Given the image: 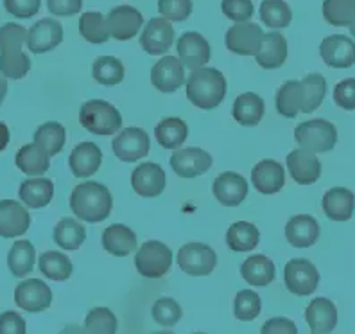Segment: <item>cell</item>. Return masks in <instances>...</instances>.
<instances>
[{"label":"cell","mask_w":355,"mask_h":334,"mask_svg":"<svg viewBox=\"0 0 355 334\" xmlns=\"http://www.w3.org/2000/svg\"><path fill=\"white\" fill-rule=\"evenodd\" d=\"M70 208L81 222L101 223L112 214V192L103 183L83 182L70 194Z\"/></svg>","instance_id":"6da1fadb"},{"label":"cell","mask_w":355,"mask_h":334,"mask_svg":"<svg viewBox=\"0 0 355 334\" xmlns=\"http://www.w3.org/2000/svg\"><path fill=\"white\" fill-rule=\"evenodd\" d=\"M187 83V97L200 110H214L225 101L226 79L223 72L217 69H196L192 74L185 79Z\"/></svg>","instance_id":"7a4b0ae2"},{"label":"cell","mask_w":355,"mask_h":334,"mask_svg":"<svg viewBox=\"0 0 355 334\" xmlns=\"http://www.w3.org/2000/svg\"><path fill=\"white\" fill-rule=\"evenodd\" d=\"M79 122L85 130L94 135L108 137L122 128V115L113 104L103 99H92L79 110Z\"/></svg>","instance_id":"3957f363"},{"label":"cell","mask_w":355,"mask_h":334,"mask_svg":"<svg viewBox=\"0 0 355 334\" xmlns=\"http://www.w3.org/2000/svg\"><path fill=\"white\" fill-rule=\"evenodd\" d=\"M295 139L302 149L311 153H327L338 142V130L325 119H312L298 124Z\"/></svg>","instance_id":"277c9868"},{"label":"cell","mask_w":355,"mask_h":334,"mask_svg":"<svg viewBox=\"0 0 355 334\" xmlns=\"http://www.w3.org/2000/svg\"><path fill=\"white\" fill-rule=\"evenodd\" d=\"M173 252L160 241H146L135 256V266L146 278H160L171 269Z\"/></svg>","instance_id":"5b68a950"},{"label":"cell","mask_w":355,"mask_h":334,"mask_svg":"<svg viewBox=\"0 0 355 334\" xmlns=\"http://www.w3.org/2000/svg\"><path fill=\"white\" fill-rule=\"evenodd\" d=\"M284 283L289 293L307 297L314 293L320 284V272L307 259H291L284 269Z\"/></svg>","instance_id":"8992f818"},{"label":"cell","mask_w":355,"mask_h":334,"mask_svg":"<svg viewBox=\"0 0 355 334\" xmlns=\"http://www.w3.org/2000/svg\"><path fill=\"white\" fill-rule=\"evenodd\" d=\"M217 256L203 243H189L178 252V266L192 277H207L216 269Z\"/></svg>","instance_id":"52a82bcc"},{"label":"cell","mask_w":355,"mask_h":334,"mask_svg":"<svg viewBox=\"0 0 355 334\" xmlns=\"http://www.w3.org/2000/svg\"><path fill=\"white\" fill-rule=\"evenodd\" d=\"M151 140L149 135L142 128H124L121 133L113 139L112 149L119 160L122 162H137L144 156H148Z\"/></svg>","instance_id":"ba28073f"},{"label":"cell","mask_w":355,"mask_h":334,"mask_svg":"<svg viewBox=\"0 0 355 334\" xmlns=\"http://www.w3.org/2000/svg\"><path fill=\"white\" fill-rule=\"evenodd\" d=\"M176 51L178 56H180L178 60L182 61L183 67L191 70L201 69L203 65H207L210 61V56H212L210 44L207 42V38L200 33H196V31L183 33L182 38L178 40Z\"/></svg>","instance_id":"9c48e42d"},{"label":"cell","mask_w":355,"mask_h":334,"mask_svg":"<svg viewBox=\"0 0 355 334\" xmlns=\"http://www.w3.org/2000/svg\"><path fill=\"white\" fill-rule=\"evenodd\" d=\"M212 156L201 148L176 149L171 156V167L182 178H198L212 167Z\"/></svg>","instance_id":"30bf717a"},{"label":"cell","mask_w":355,"mask_h":334,"mask_svg":"<svg viewBox=\"0 0 355 334\" xmlns=\"http://www.w3.org/2000/svg\"><path fill=\"white\" fill-rule=\"evenodd\" d=\"M15 302L27 312H42L51 308L52 291L44 281L27 278L15 290Z\"/></svg>","instance_id":"8fae6325"},{"label":"cell","mask_w":355,"mask_h":334,"mask_svg":"<svg viewBox=\"0 0 355 334\" xmlns=\"http://www.w3.org/2000/svg\"><path fill=\"white\" fill-rule=\"evenodd\" d=\"M262 29L253 22H237L226 33V49L239 56H255L262 40Z\"/></svg>","instance_id":"7c38bea8"},{"label":"cell","mask_w":355,"mask_h":334,"mask_svg":"<svg viewBox=\"0 0 355 334\" xmlns=\"http://www.w3.org/2000/svg\"><path fill=\"white\" fill-rule=\"evenodd\" d=\"M144 24V17L139 9L131 6H119L112 9L106 17V26H108L110 36H113L119 42L135 38L139 35L140 27Z\"/></svg>","instance_id":"4fadbf2b"},{"label":"cell","mask_w":355,"mask_h":334,"mask_svg":"<svg viewBox=\"0 0 355 334\" xmlns=\"http://www.w3.org/2000/svg\"><path fill=\"white\" fill-rule=\"evenodd\" d=\"M61 42H63V27L52 18H44L27 31L26 44L35 54H45L56 49Z\"/></svg>","instance_id":"5bb4252c"},{"label":"cell","mask_w":355,"mask_h":334,"mask_svg":"<svg viewBox=\"0 0 355 334\" xmlns=\"http://www.w3.org/2000/svg\"><path fill=\"white\" fill-rule=\"evenodd\" d=\"M320 54L332 69H348L355 65V42L348 36L330 35L321 42Z\"/></svg>","instance_id":"9a60e30c"},{"label":"cell","mask_w":355,"mask_h":334,"mask_svg":"<svg viewBox=\"0 0 355 334\" xmlns=\"http://www.w3.org/2000/svg\"><path fill=\"white\" fill-rule=\"evenodd\" d=\"M174 42V27L167 18H151L144 27L140 45L151 56H160L169 51Z\"/></svg>","instance_id":"2e32d148"},{"label":"cell","mask_w":355,"mask_h":334,"mask_svg":"<svg viewBox=\"0 0 355 334\" xmlns=\"http://www.w3.org/2000/svg\"><path fill=\"white\" fill-rule=\"evenodd\" d=\"M167 183V176L165 171L160 165L155 162H146L140 164L139 167H135L131 173V185H133L135 192L142 198H156L160 196Z\"/></svg>","instance_id":"e0dca14e"},{"label":"cell","mask_w":355,"mask_h":334,"mask_svg":"<svg viewBox=\"0 0 355 334\" xmlns=\"http://www.w3.org/2000/svg\"><path fill=\"white\" fill-rule=\"evenodd\" d=\"M185 67L178 58L165 56L155 63L151 70V83L156 90L173 94L185 83Z\"/></svg>","instance_id":"ac0fdd59"},{"label":"cell","mask_w":355,"mask_h":334,"mask_svg":"<svg viewBox=\"0 0 355 334\" xmlns=\"http://www.w3.org/2000/svg\"><path fill=\"white\" fill-rule=\"evenodd\" d=\"M31 216L26 205L15 200H0V237H18L29 231Z\"/></svg>","instance_id":"d6986e66"},{"label":"cell","mask_w":355,"mask_h":334,"mask_svg":"<svg viewBox=\"0 0 355 334\" xmlns=\"http://www.w3.org/2000/svg\"><path fill=\"white\" fill-rule=\"evenodd\" d=\"M287 167L296 183L311 185L316 183L321 176V162L314 153L307 149H295L287 155Z\"/></svg>","instance_id":"ffe728a7"},{"label":"cell","mask_w":355,"mask_h":334,"mask_svg":"<svg viewBox=\"0 0 355 334\" xmlns=\"http://www.w3.org/2000/svg\"><path fill=\"white\" fill-rule=\"evenodd\" d=\"M214 196L225 207H239L246 200L248 196V182L239 173L228 171L221 173L214 182Z\"/></svg>","instance_id":"44dd1931"},{"label":"cell","mask_w":355,"mask_h":334,"mask_svg":"<svg viewBox=\"0 0 355 334\" xmlns=\"http://www.w3.org/2000/svg\"><path fill=\"white\" fill-rule=\"evenodd\" d=\"M103 162V151L97 144H78L69 156V167L76 178H90L99 171Z\"/></svg>","instance_id":"7402d4cb"},{"label":"cell","mask_w":355,"mask_h":334,"mask_svg":"<svg viewBox=\"0 0 355 334\" xmlns=\"http://www.w3.org/2000/svg\"><path fill=\"white\" fill-rule=\"evenodd\" d=\"M252 182L253 187L262 194H275L286 185V171L277 160L266 158L252 169Z\"/></svg>","instance_id":"603a6c76"},{"label":"cell","mask_w":355,"mask_h":334,"mask_svg":"<svg viewBox=\"0 0 355 334\" xmlns=\"http://www.w3.org/2000/svg\"><path fill=\"white\" fill-rule=\"evenodd\" d=\"M305 320H307L312 333H332L338 326V308L334 306L332 300L318 297L307 306Z\"/></svg>","instance_id":"cb8c5ba5"},{"label":"cell","mask_w":355,"mask_h":334,"mask_svg":"<svg viewBox=\"0 0 355 334\" xmlns=\"http://www.w3.org/2000/svg\"><path fill=\"white\" fill-rule=\"evenodd\" d=\"M323 212L332 222H348L355 212V194L345 187H332L325 192L323 200Z\"/></svg>","instance_id":"d4e9b609"},{"label":"cell","mask_w":355,"mask_h":334,"mask_svg":"<svg viewBox=\"0 0 355 334\" xmlns=\"http://www.w3.org/2000/svg\"><path fill=\"white\" fill-rule=\"evenodd\" d=\"M286 237L291 247L295 248H309L320 239V225L316 217L309 214H298L293 216L287 222Z\"/></svg>","instance_id":"484cf974"},{"label":"cell","mask_w":355,"mask_h":334,"mask_svg":"<svg viewBox=\"0 0 355 334\" xmlns=\"http://www.w3.org/2000/svg\"><path fill=\"white\" fill-rule=\"evenodd\" d=\"M255 60L266 70H273L284 65L287 60V40L284 38V35L280 33L262 35Z\"/></svg>","instance_id":"4316f807"},{"label":"cell","mask_w":355,"mask_h":334,"mask_svg":"<svg viewBox=\"0 0 355 334\" xmlns=\"http://www.w3.org/2000/svg\"><path fill=\"white\" fill-rule=\"evenodd\" d=\"M103 247L115 257H126L137 250V235L126 225H110L103 232Z\"/></svg>","instance_id":"83f0119b"},{"label":"cell","mask_w":355,"mask_h":334,"mask_svg":"<svg viewBox=\"0 0 355 334\" xmlns=\"http://www.w3.org/2000/svg\"><path fill=\"white\" fill-rule=\"evenodd\" d=\"M275 274H277L275 262L262 253L248 257L241 266V275L244 281L257 287H264L273 283Z\"/></svg>","instance_id":"f1b7e54d"},{"label":"cell","mask_w":355,"mask_h":334,"mask_svg":"<svg viewBox=\"0 0 355 334\" xmlns=\"http://www.w3.org/2000/svg\"><path fill=\"white\" fill-rule=\"evenodd\" d=\"M15 164L27 176H42L51 167V156L38 144H27L17 153Z\"/></svg>","instance_id":"f546056e"},{"label":"cell","mask_w":355,"mask_h":334,"mask_svg":"<svg viewBox=\"0 0 355 334\" xmlns=\"http://www.w3.org/2000/svg\"><path fill=\"white\" fill-rule=\"evenodd\" d=\"M266 104L264 99L253 92H246L235 99L234 103V119L241 124V126H257L262 117H264Z\"/></svg>","instance_id":"4dcf8cb0"},{"label":"cell","mask_w":355,"mask_h":334,"mask_svg":"<svg viewBox=\"0 0 355 334\" xmlns=\"http://www.w3.org/2000/svg\"><path fill=\"white\" fill-rule=\"evenodd\" d=\"M18 196L26 207L44 208L54 198V183L47 178H29L20 185Z\"/></svg>","instance_id":"1f68e13d"},{"label":"cell","mask_w":355,"mask_h":334,"mask_svg":"<svg viewBox=\"0 0 355 334\" xmlns=\"http://www.w3.org/2000/svg\"><path fill=\"white\" fill-rule=\"evenodd\" d=\"M36 265V250L31 241L27 239H20L11 247L8 256V266L9 272L13 274V277L22 278L29 275Z\"/></svg>","instance_id":"d6a6232c"},{"label":"cell","mask_w":355,"mask_h":334,"mask_svg":"<svg viewBox=\"0 0 355 334\" xmlns=\"http://www.w3.org/2000/svg\"><path fill=\"white\" fill-rule=\"evenodd\" d=\"M260 241V232L253 223L237 222L226 232V244L234 252H252Z\"/></svg>","instance_id":"836d02e7"},{"label":"cell","mask_w":355,"mask_h":334,"mask_svg":"<svg viewBox=\"0 0 355 334\" xmlns=\"http://www.w3.org/2000/svg\"><path fill=\"white\" fill-rule=\"evenodd\" d=\"M54 243L61 248V250H69V252H74L85 243L87 239V231L85 226L78 222V219H72V217H63L56 226H54Z\"/></svg>","instance_id":"e575fe53"},{"label":"cell","mask_w":355,"mask_h":334,"mask_svg":"<svg viewBox=\"0 0 355 334\" xmlns=\"http://www.w3.org/2000/svg\"><path fill=\"white\" fill-rule=\"evenodd\" d=\"M189 128L180 117H165L155 128V137L162 148L176 149L187 140Z\"/></svg>","instance_id":"d590c367"},{"label":"cell","mask_w":355,"mask_h":334,"mask_svg":"<svg viewBox=\"0 0 355 334\" xmlns=\"http://www.w3.org/2000/svg\"><path fill=\"white\" fill-rule=\"evenodd\" d=\"M302 113H312L327 96V81L321 74H309L302 81Z\"/></svg>","instance_id":"8d00e7d4"},{"label":"cell","mask_w":355,"mask_h":334,"mask_svg":"<svg viewBox=\"0 0 355 334\" xmlns=\"http://www.w3.org/2000/svg\"><path fill=\"white\" fill-rule=\"evenodd\" d=\"M38 268L44 277L63 283L72 275V260L61 252H45L40 256Z\"/></svg>","instance_id":"74e56055"},{"label":"cell","mask_w":355,"mask_h":334,"mask_svg":"<svg viewBox=\"0 0 355 334\" xmlns=\"http://www.w3.org/2000/svg\"><path fill=\"white\" fill-rule=\"evenodd\" d=\"M277 112L286 119H295L298 113H302V85L300 81H287L278 88Z\"/></svg>","instance_id":"f35d334b"},{"label":"cell","mask_w":355,"mask_h":334,"mask_svg":"<svg viewBox=\"0 0 355 334\" xmlns=\"http://www.w3.org/2000/svg\"><path fill=\"white\" fill-rule=\"evenodd\" d=\"M67 131L60 122H45L35 131V144L45 149L49 156L60 155L61 149L65 148Z\"/></svg>","instance_id":"ab89813d"},{"label":"cell","mask_w":355,"mask_h":334,"mask_svg":"<svg viewBox=\"0 0 355 334\" xmlns=\"http://www.w3.org/2000/svg\"><path fill=\"white\" fill-rule=\"evenodd\" d=\"M124 65L119 58L113 56H99L94 61L92 67V76L99 85L104 87H115L124 79Z\"/></svg>","instance_id":"60d3db41"},{"label":"cell","mask_w":355,"mask_h":334,"mask_svg":"<svg viewBox=\"0 0 355 334\" xmlns=\"http://www.w3.org/2000/svg\"><path fill=\"white\" fill-rule=\"evenodd\" d=\"M79 33L90 44H106L110 38V31L106 26V18L97 11H88L81 15L79 20Z\"/></svg>","instance_id":"b9f144b4"},{"label":"cell","mask_w":355,"mask_h":334,"mask_svg":"<svg viewBox=\"0 0 355 334\" xmlns=\"http://www.w3.org/2000/svg\"><path fill=\"white\" fill-rule=\"evenodd\" d=\"M260 18L271 29H284L293 20V11L286 0H264L260 4Z\"/></svg>","instance_id":"7bdbcfd3"},{"label":"cell","mask_w":355,"mask_h":334,"mask_svg":"<svg viewBox=\"0 0 355 334\" xmlns=\"http://www.w3.org/2000/svg\"><path fill=\"white\" fill-rule=\"evenodd\" d=\"M31 70V60L22 49L0 52V74L6 79H22Z\"/></svg>","instance_id":"ee69618b"},{"label":"cell","mask_w":355,"mask_h":334,"mask_svg":"<svg viewBox=\"0 0 355 334\" xmlns=\"http://www.w3.org/2000/svg\"><path fill=\"white\" fill-rule=\"evenodd\" d=\"M323 17L330 26L347 27L355 17V0H325Z\"/></svg>","instance_id":"f6af8a7d"},{"label":"cell","mask_w":355,"mask_h":334,"mask_svg":"<svg viewBox=\"0 0 355 334\" xmlns=\"http://www.w3.org/2000/svg\"><path fill=\"white\" fill-rule=\"evenodd\" d=\"M262 311V302L260 297L252 290L239 291L234 302V315L241 322H252Z\"/></svg>","instance_id":"bcb514c9"},{"label":"cell","mask_w":355,"mask_h":334,"mask_svg":"<svg viewBox=\"0 0 355 334\" xmlns=\"http://www.w3.org/2000/svg\"><path fill=\"white\" fill-rule=\"evenodd\" d=\"M85 331L87 333H117V318L108 308L92 309L85 320Z\"/></svg>","instance_id":"7dc6e473"},{"label":"cell","mask_w":355,"mask_h":334,"mask_svg":"<svg viewBox=\"0 0 355 334\" xmlns=\"http://www.w3.org/2000/svg\"><path fill=\"white\" fill-rule=\"evenodd\" d=\"M153 320L162 327H174L182 320V308L174 299H158L153 306Z\"/></svg>","instance_id":"c3c4849f"},{"label":"cell","mask_w":355,"mask_h":334,"mask_svg":"<svg viewBox=\"0 0 355 334\" xmlns=\"http://www.w3.org/2000/svg\"><path fill=\"white\" fill-rule=\"evenodd\" d=\"M27 40V29L20 24L9 22L0 27V52L18 51Z\"/></svg>","instance_id":"681fc988"},{"label":"cell","mask_w":355,"mask_h":334,"mask_svg":"<svg viewBox=\"0 0 355 334\" xmlns=\"http://www.w3.org/2000/svg\"><path fill=\"white\" fill-rule=\"evenodd\" d=\"M158 11L169 22H185L192 13V0H158Z\"/></svg>","instance_id":"f907efd6"},{"label":"cell","mask_w":355,"mask_h":334,"mask_svg":"<svg viewBox=\"0 0 355 334\" xmlns=\"http://www.w3.org/2000/svg\"><path fill=\"white\" fill-rule=\"evenodd\" d=\"M221 9L226 18L237 22H248L253 17L252 0H223Z\"/></svg>","instance_id":"816d5d0a"},{"label":"cell","mask_w":355,"mask_h":334,"mask_svg":"<svg viewBox=\"0 0 355 334\" xmlns=\"http://www.w3.org/2000/svg\"><path fill=\"white\" fill-rule=\"evenodd\" d=\"M334 101L339 108L355 110V79H343L334 88Z\"/></svg>","instance_id":"f5cc1de1"},{"label":"cell","mask_w":355,"mask_h":334,"mask_svg":"<svg viewBox=\"0 0 355 334\" xmlns=\"http://www.w3.org/2000/svg\"><path fill=\"white\" fill-rule=\"evenodd\" d=\"M42 0H4V8L15 18H31L40 11Z\"/></svg>","instance_id":"db71d44e"},{"label":"cell","mask_w":355,"mask_h":334,"mask_svg":"<svg viewBox=\"0 0 355 334\" xmlns=\"http://www.w3.org/2000/svg\"><path fill=\"white\" fill-rule=\"evenodd\" d=\"M26 320L18 312L6 311L0 315V334H24Z\"/></svg>","instance_id":"11a10c76"},{"label":"cell","mask_w":355,"mask_h":334,"mask_svg":"<svg viewBox=\"0 0 355 334\" xmlns=\"http://www.w3.org/2000/svg\"><path fill=\"white\" fill-rule=\"evenodd\" d=\"M49 11L56 17H72L83 8V0H47Z\"/></svg>","instance_id":"9f6ffc18"},{"label":"cell","mask_w":355,"mask_h":334,"mask_svg":"<svg viewBox=\"0 0 355 334\" xmlns=\"http://www.w3.org/2000/svg\"><path fill=\"white\" fill-rule=\"evenodd\" d=\"M262 333L264 334H296L298 333V329H296V326L289 320V318L277 317L266 322L264 327H262Z\"/></svg>","instance_id":"6f0895ef"},{"label":"cell","mask_w":355,"mask_h":334,"mask_svg":"<svg viewBox=\"0 0 355 334\" xmlns=\"http://www.w3.org/2000/svg\"><path fill=\"white\" fill-rule=\"evenodd\" d=\"M9 139H11V133H9V128L6 126L4 122H0V151H4L8 148Z\"/></svg>","instance_id":"680465c9"},{"label":"cell","mask_w":355,"mask_h":334,"mask_svg":"<svg viewBox=\"0 0 355 334\" xmlns=\"http://www.w3.org/2000/svg\"><path fill=\"white\" fill-rule=\"evenodd\" d=\"M6 94H8V79L0 74V104H2V101H4Z\"/></svg>","instance_id":"91938a15"},{"label":"cell","mask_w":355,"mask_h":334,"mask_svg":"<svg viewBox=\"0 0 355 334\" xmlns=\"http://www.w3.org/2000/svg\"><path fill=\"white\" fill-rule=\"evenodd\" d=\"M348 27H350V35H354V38H355V17H354V20H352L350 26H348Z\"/></svg>","instance_id":"94428289"}]
</instances>
